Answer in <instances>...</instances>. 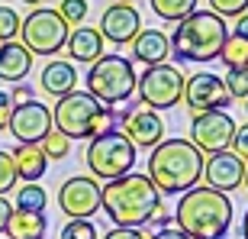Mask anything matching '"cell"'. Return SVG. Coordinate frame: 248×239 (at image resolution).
Masks as SVG:
<instances>
[{"instance_id": "obj_25", "label": "cell", "mask_w": 248, "mask_h": 239, "mask_svg": "<svg viewBox=\"0 0 248 239\" xmlns=\"http://www.w3.org/2000/svg\"><path fill=\"white\" fill-rule=\"evenodd\" d=\"M219 62L226 65V68H245V65H248V42L229 33V36H226V42H222Z\"/></svg>"}, {"instance_id": "obj_29", "label": "cell", "mask_w": 248, "mask_h": 239, "mask_svg": "<svg viewBox=\"0 0 248 239\" xmlns=\"http://www.w3.org/2000/svg\"><path fill=\"white\" fill-rule=\"evenodd\" d=\"M55 10L62 13V19L68 23V26H81L91 7H87V0H62V3H58Z\"/></svg>"}, {"instance_id": "obj_22", "label": "cell", "mask_w": 248, "mask_h": 239, "mask_svg": "<svg viewBox=\"0 0 248 239\" xmlns=\"http://www.w3.org/2000/svg\"><path fill=\"white\" fill-rule=\"evenodd\" d=\"M48 220L46 213H26V210H13L7 220V239H46Z\"/></svg>"}, {"instance_id": "obj_30", "label": "cell", "mask_w": 248, "mask_h": 239, "mask_svg": "<svg viewBox=\"0 0 248 239\" xmlns=\"http://www.w3.org/2000/svg\"><path fill=\"white\" fill-rule=\"evenodd\" d=\"M19 13L13 7H0V42H13L19 36Z\"/></svg>"}, {"instance_id": "obj_44", "label": "cell", "mask_w": 248, "mask_h": 239, "mask_svg": "<svg viewBox=\"0 0 248 239\" xmlns=\"http://www.w3.org/2000/svg\"><path fill=\"white\" fill-rule=\"evenodd\" d=\"M113 3H136V0H113Z\"/></svg>"}, {"instance_id": "obj_28", "label": "cell", "mask_w": 248, "mask_h": 239, "mask_svg": "<svg viewBox=\"0 0 248 239\" xmlns=\"http://www.w3.org/2000/svg\"><path fill=\"white\" fill-rule=\"evenodd\" d=\"M58 239H100L93 220H68L58 233Z\"/></svg>"}, {"instance_id": "obj_7", "label": "cell", "mask_w": 248, "mask_h": 239, "mask_svg": "<svg viewBox=\"0 0 248 239\" xmlns=\"http://www.w3.org/2000/svg\"><path fill=\"white\" fill-rule=\"evenodd\" d=\"M84 162L93 171V178L113 181V178H123L132 171V165H136V146L123 136V129H113L107 136H97L87 142Z\"/></svg>"}, {"instance_id": "obj_26", "label": "cell", "mask_w": 248, "mask_h": 239, "mask_svg": "<svg viewBox=\"0 0 248 239\" xmlns=\"http://www.w3.org/2000/svg\"><path fill=\"white\" fill-rule=\"evenodd\" d=\"M222 87H226V94L232 101H245L248 97V65L245 68H226Z\"/></svg>"}, {"instance_id": "obj_4", "label": "cell", "mask_w": 248, "mask_h": 239, "mask_svg": "<svg viewBox=\"0 0 248 239\" xmlns=\"http://www.w3.org/2000/svg\"><path fill=\"white\" fill-rule=\"evenodd\" d=\"M226 36H229V29L222 17L210 10H193L190 17L174 26L168 42H171V55L177 62H213V58H219Z\"/></svg>"}, {"instance_id": "obj_9", "label": "cell", "mask_w": 248, "mask_h": 239, "mask_svg": "<svg viewBox=\"0 0 248 239\" xmlns=\"http://www.w3.org/2000/svg\"><path fill=\"white\" fill-rule=\"evenodd\" d=\"M100 110L103 103L93 101L87 91H71L58 97L52 107V129H58L68 139H91V126Z\"/></svg>"}, {"instance_id": "obj_32", "label": "cell", "mask_w": 248, "mask_h": 239, "mask_svg": "<svg viewBox=\"0 0 248 239\" xmlns=\"http://www.w3.org/2000/svg\"><path fill=\"white\" fill-rule=\"evenodd\" d=\"M16 168H13V158H10V152H3L0 149V197H7L10 188H16Z\"/></svg>"}, {"instance_id": "obj_41", "label": "cell", "mask_w": 248, "mask_h": 239, "mask_svg": "<svg viewBox=\"0 0 248 239\" xmlns=\"http://www.w3.org/2000/svg\"><path fill=\"white\" fill-rule=\"evenodd\" d=\"M242 239H248V210L242 213Z\"/></svg>"}, {"instance_id": "obj_42", "label": "cell", "mask_w": 248, "mask_h": 239, "mask_svg": "<svg viewBox=\"0 0 248 239\" xmlns=\"http://www.w3.org/2000/svg\"><path fill=\"white\" fill-rule=\"evenodd\" d=\"M19 3H29V7L36 10V7H39V3H42V0H19Z\"/></svg>"}, {"instance_id": "obj_37", "label": "cell", "mask_w": 248, "mask_h": 239, "mask_svg": "<svg viewBox=\"0 0 248 239\" xmlns=\"http://www.w3.org/2000/svg\"><path fill=\"white\" fill-rule=\"evenodd\" d=\"M232 36H239L248 42V13H242L239 19H235V29H232Z\"/></svg>"}, {"instance_id": "obj_13", "label": "cell", "mask_w": 248, "mask_h": 239, "mask_svg": "<svg viewBox=\"0 0 248 239\" xmlns=\"http://www.w3.org/2000/svg\"><path fill=\"white\" fill-rule=\"evenodd\" d=\"M10 133L16 142H26V146H39L42 139L52 133V110L46 103L39 101H29V103H19L13 107L10 113Z\"/></svg>"}, {"instance_id": "obj_18", "label": "cell", "mask_w": 248, "mask_h": 239, "mask_svg": "<svg viewBox=\"0 0 248 239\" xmlns=\"http://www.w3.org/2000/svg\"><path fill=\"white\" fill-rule=\"evenodd\" d=\"M32 71V55L26 52L23 42H0V81L19 84L26 74Z\"/></svg>"}, {"instance_id": "obj_39", "label": "cell", "mask_w": 248, "mask_h": 239, "mask_svg": "<svg viewBox=\"0 0 248 239\" xmlns=\"http://www.w3.org/2000/svg\"><path fill=\"white\" fill-rule=\"evenodd\" d=\"M148 239H190V236H184L181 230H158L155 236H148Z\"/></svg>"}, {"instance_id": "obj_43", "label": "cell", "mask_w": 248, "mask_h": 239, "mask_svg": "<svg viewBox=\"0 0 248 239\" xmlns=\"http://www.w3.org/2000/svg\"><path fill=\"white\" fill-rule=\"evenodd\" d=\"M242 184H245V188H248V162H245V181H242Z\"/></svg>"}, {"instance_id": "obj_10", "label": "cell", "mask_w": 248, "mask_h": 239, "mask_svg": "<svg viewBox=\"0 0 248 239\" xmlns=\"http://www.w3.org/2000/svg\"><path fill=\"white\" fill-rule=\"evenodd\" d=\"M232 136H235V120L226 110L197 113L193 123H190V142L200 149V152H206V155L232 149Z\"/></svg>"}, {"instance_id": "obj_14", "label": "cell", "mask_w": 248, "mask_h": 239, "mask_svg": "<svg viewBox=\"0 0 248 239\" xmlns=\"http://www.w3.org/2000/svg\"><path fill=\"white\" fill-rule=\"evenodd\" d=\"M116 120L123 123V136L136 149H155L165 139V120L148 107H129Z\"/></svg>"}, {"instance_id": "obj_3", "label": "cell", "mask_w": 248, "mask_h": 239, "mask_svg": "<svg viewBox=\"0 0 248 239\" xmlns=\"http://www.w3.org/2000/svg\"><path fill=\"white\" fill-rule=\"evenodd\" d=\"M174 220L190 239H222L232 226V201L213 188H190L177 201Z\"/></svg>"}, {"instance_id": "obj_8", "label": "cell", "mask_w": 248, "mask_h": 239, "mask_svg": "<svg viewBox=\"0 0 248 239\" xmlns=\"http://www.w3.org/2000/svg\"><path fill=\"white\" fill-rule=\"evenodd\" d=\"M136 91L142 107L148 110H171L184 101V74L177 65H152L136 78Z\"/></svg>"}, {"instance_id": "obj_2", "label": "cell", "mask_w": 248, "mask_h": 239, "mask_svg": "<svg viewBox=\"0 0 248 239\" xmlns=\"http://www.w3.org/2000/svg\"><path fill=\"white\" fill-rule=\"evenodd\" d=\"M203 178V152L190 139H161L148 155V181L158 194H187Z\"/></svg>"}, {"instance_id": "obj_20", "label": "cell", "mask_w": 248, "mask_h": 239, "mask_svg": "<svg viewBox=\"0 0 248 239\" xmlns=\"http://www.w3.org/2000/svg\"><path fill=\"white\" fill-rule=\"evenodd\" d=\"M74 84H78V71H74L71 62H64V58H55V62H48L39 74V87L52 97H64V94L74 91Z\"/></svg>"}, {"instance_id": "obj_19", "label": "cell", "mask_w": 248, "mask_h": 239, "mask_svg": "<svg viewBox=\"0 0 248 239\" xmlns=\"http://www.w3.org/2000/svg\"><path fill=\"white\" fill-rule=\"evenodd\" d=\"M13 158V168H16V178L26 184H36L39 178L46 175L48 168V158L42 152V146H26V142H16V149L10 152Z\"/></svg>"}, {"instance_id": "obj_5", "label": "cell", "mask_w": 248, "mask_h": 239, "mask_svg": "<svg viewBox=\"0 0 248 239\" xmlns=\"http://www.w3.org/2000/svg\"><path fill=\"white\" fill-rule=\"evenodd\" d=\"M87 94L103 107L126 103L136 94V68L123 55H100L87 71Z\"/></svg>"}, {"instance_id": "obj_12", "label": "cell", "mask_w": 248, "mask_h": 239, "mask_svg": "<svg viewBox=\"0 0 248 239\" xmlns=\"http://www.w3.org/2000/svg\"><path fill=\"white\" fill-rule=\"evenodd\" d=\"M184 103L197 117V113H206V110H226L232 103V97L222 87V78H216L210 71H197L190 78H184Z\"/></svg>"}, {"instance_id": "obj_33", "label": "cell", "mask_w": 248, "mask_h": 239, "mask_svg": "<svg viewBox=\"0 0 248 239\" xmlns=\"http://www.w3.org/2000/svg\"><path fill=\"white\" fill-rule=\"evenodd\" d=\"M232 152H235L242 162H248V123H245V126H235V136H232Z\"/></svg>"}, {"instance_id": "obj_23", "label": "cell", "mask_w": 248, "mask_h": 239, "mask_svg": "<svg viewBox=\"0 0 248 239\" xmlns=\"http://www.w3.org/2000/svg\"><path fill=\"white\" fill-rule=\"evenodd\" d=\"M152 10L165 23H181L197 10V0H152Z\"/></svg>"}, {"instance_id": "obj_17", "label": "cell", "mask_w": 248, "mask_h": 239, "mask_svg": "<svg viewBox=\"0 0 248 239\" xmlns=\"http://www.w3.org/2000/svg\"><path fill=\"white\" fill-rule=\"evenodd\" d=\"M132 58H139L142 65H165V58H171V42L161 29H142L132 42Z\"/></svg>"}, {"instance_id": "obj_24", "label": "cell", "mask_w": 248, "mask_h": 239, "mask_svg": "<svg viewBox=\"0 0 248 239\" xmlns=\"http://www.w3.org/2000/svg\"><path fill=\"white\" fill-rule=\"evenodd\" d=\"M46 191L39 188V184H23L16 191V207L13 210H26V213H46Z\"/></svg>"}, {"instance_id": "obj_11", "label": "cell", "mask_w": 248, "mask_h": 239, "mask_svg": "<svg viewBox=\"0 0 248 239\" xmlns=\"http://www.w3.org/2000/svg\"><path fill=\"white\" fill-rule=\"evenodd\" d=\"M58 210L68 220H91L100 210V184L87 175H71L58 188Z\"/></svg>"}, {"instance_id": "obj_36", "label": "cell", "mask_w": 248, "mask_h": 239, "mask_svg": "<svg viewBox=\"0 0 248 239\" xmlns=\"http://www.w3.org/2000/svg\"><path fill=\"white\" fill-rule=\"evenodd\" d=\"M103 239H148L142 230H126V226H113Z\"/></svg>"}, {"instance_id": "obj_21", "label": "cell", "mask_w": 248, "mask_h": 239, "mask_svg": "<svg viewBox=\"0 0 248 239\" xmlns=\"http://www.w3.org/2000/svg\"><path fill=\"white\" fill-rule=\"evenodd\" d=\"M64 49H68V55L74 58V62H97V58L103 55V36L100 29H91V26H78L71 29V36H68V42H64Z\"/></svg>"}, {"instance_id": "obj_34", "label": "cell", "mask_w": 248, "mask_h": 239, "mask_svg": "<svg viewBox=\"0 0 248 239\" xmlns=\"http://www.w3.org/2000/svg\"><path fill=\"white\" fill-rule=\"evenodd\" d=\"M10 101H13V107L29 103V101H36V91H32L29 84H13V87H10Z\"/></svg>"}, {"instance_id": "obj_16", "label": "cell", "mask_w": 248, "mask_h": 239, "mask_svg": "<svg viewBox=\"0 0 248 239\" xmlns=\"http://www.w3.org/2000/svg\"><path fill=\"white\" fill-rule=\"evenodd\" d=\"M139 33H142V19H139V10L132 3H113V7L103 10V17H100L103 42L110 39L113 46H129Z\"/></svg>"}, {"instance_id": "obj_31", "label": "cell", "mask_w": 248, "mask_h": 239, "mask_svg": "<svg viewBox=\"0 0 248 239\" xmlns=\"http://www.w3.org/2000/svg\"><path fill=\"white\" fill-rule=\"evenodd\" d=\"M210 13L222 19H239L242 13H248V0H210Z\"/></svg>"}, {"instance_id": "obj_27", "label": "cell", "mask_w": 248, "mask_h": 239, "mask_svg": "<svg viewBox=\"0 0 248 239\" xmlns=\"http://www.w3.org/2000/svg\"><path fill=\"white\" fill-rule=\"evenodd\" d=\"M39 146H42L46 158H58V162H62V158L68 155V152H71V139H68V136H62L58 129H52V133H48V136L42 139Z\"/></svg>"}, {"instance_id": "obj_38", "label": "cell", "mask_w": 248, "mask_h": 239, "mask_svg": "<svg viewBox=\"0 0 248 239\" xmlns=\"http://www.w3.org/2000/svg\"><path fill=\"white\" fill-rule=\"evenodd\" d=\"M10 213H13V207H10L7 197H0V233L7 230V220H10Z\"/></svg>"}, {"instance_id": "obj_6", "label": "cell", "mask_w": 248, "mask_h": 239, "mask_svg": "<svg viewBox=\"0 0 248 239\" xmlns=\"http://www.w3.org/2000/svg\"><path fill=\"white\" fill-rule=\"evenodd\" d=\"M71 36V26L62 19L55 7H36L23 23H19V39L29 55H58Z\"/></svg>"}, {"instance_id": "obj_45", "label": "cell", "mask_w": 248, "mask_h": 239, "mask_svg": "<svg viewBox=\"0 0 248 239\" xmlns=\"http://www.w3.org/2000/svg\"><path fill=\"white\" fill-rule=\"evenodd\" d=\"M245 113H248V97H245Z\"/></svg>"}, {"instance_id": "obj_40", "label": "cell", "mask_w": 248, "mask_h": 239, "mask_svg": "<svg viewBox=\"0 0 248 239\" xmlns=\"http://www.w3.org/2000/svg\"><path fill=\"white\" fill-rule=\"evenodd\" d=\"M152 223H155L158 230H168V210H165V207H158V210H155V217H152Z\"/></svg>"}, {"instance_id": "obj_35", "label": "cell", "mask_w": 248, "mask_h": 239, "mask_svg": "<svg viewBox=\"0 0 248 239\" xmlns=\"http://www.w3.org/2000/svg\"><path fill=\"white\" fill-rule=\"evenodd\" d=\"M10 113H13V101L7 91H0V133L10 126Z\"/></svg>"}, {"instance_id": "obj_15", "label": "cell", "mask_w": 248, "mask_h": 239, "mask_svg": "<svg viewBox=\"0 0 248 239\" xmlns=\"http://www.w3.org/2000/svg\"><path fill=\"white\" fill-rule=\"evenodd\" d=\"M203 181H206V188H213V191L229 194V191H235V188H242V181H245V162H242L232 149L203 155Z\"/></svg>"}, {"instance_id": "obj_1", "label": "cell", "mask_w": 248, "mask_h": 239, "mask_svg": "<svg viewBox=\"0 0 248 239\" xmlns=\"http://www.w3.org/2000/svg\"><path fill=\"white\" fill-rule=\"evenodd\" d=\"M158 207H161L158 188L148 181V175H139V171L113 178L100 188V210L113 220V226L142 230L145 223H152Z\"/></svg>"}]
</instances>
